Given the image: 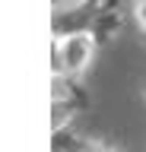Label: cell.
Masks as SVG:
<instances>
[{
  "instance_id": "obj_1",
  "label": "cell",
  "mask_w": 146,
  "mask_h": 152,
  "mask_svg": "<svg viewBox=\"0 0 146 152\" xmlns=\"http://www.w3.org/2000/svg\"><path fill=\"white\" fill-rule=\"evenodd\" d=\"M54 38H57L60 60H64V76H83L95 57V35L83 28V32H67V35L54 32Z\"/></svg>"
},
{
  "instance_id": "obj_2",
  "label": "cell",
  "mask_w": 146,
  "mask_h": 152,
  "mask_svg": "<svg viewBox=\"0 0 146 152\" xmlns=\"http://www.w3.org/2000/svg\"><path fill=\"white\" fill-rule=\"evenodd\" d=\"M70 114H73L70 102H54V121H51V130H54V133H60V130L70 124Z\"/></svg>"
},
{
  "instance_id": "obj_3",
  "label": "cell",
  "mask_w": 146,
  "mask_h": 152,
  "mask_svg": "<svg viewBox=\"0 0 146 152\" xmlns=\"http://www.w3.org/2000/svg\"><path fill=\"white\" fill-rule=\"evenodd\" d=\"M70 152H117V149H111V146H105L98 140H83L76 149H70Z\"/></svg>"
},
{
  "instance_id": "obj_4",
  "label": "cell",
  "mask_w": 146,
  "mask_h": 152,
  "mask_svg": "<svg viewBox=\"0 0 146 152\" xmlns=\"http://www.w3.org/2000/svg\"><path fill=\"white\" fill-rule=\"evenodd\" d=\"M134 19H136V26L146 32V0H136L134 3Z\"/></svg>"
}]
</instances>
